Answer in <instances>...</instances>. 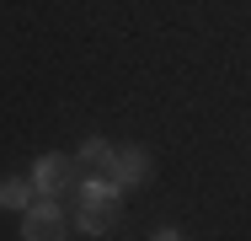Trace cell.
I'll list each match as a JSON object with an SVG mask.
<instances>
[{
	"mask_svg": "<svg viewBox=\"0 0 251 241\" xmlns=\"http://www.w3.org/2000/svg\"><path fill=\"white\" fill-rule=\"evenodd\" d=\"M112 155H118V150H112L107 140H80V150H75V166H101V172H107V166H112Z\"/></svg>",
	"mask_w": 251,
	"mask_h": 241,
	"instance_id": "obj_6",
	"label": "cell"
},
{
	"mask_svg": "<svg viewBox=\"0 0 251 241\" xmlns=\"http://www.w3.org/2000/svg\"><path fill=\"white\" fill-rule=\"evenodd\" d=\"M150 241H182V236H176V231H171V225H166V231H155Z\"/></svg>",
	"mask_w": 251,
	"mask_h": 241,
	"instance_id": "obj_8",
	"label": "cell"
},
{
	"mask_svg": "<svg viewBox=\"0 0 251 241\" xmlns=\"http://www.w3.org/2000/svg\"><path fill=\"white\" fill-rule=\"evenodd\" d=\"M123 188H139V182H150V155L139 150V145H128V150H118L112 155V166H107Z\"/></svg>",
	"mask_w": 251,
	"mask_h": 241,
	"instance_id": "obj_2",
	"label": "cell"
},
{
	"mask_svg": "<svg viewBox=\"0 0 251 241\" xmlns=\"http://www.w3.org/2000/svg\"><path fill=\"white\" fill-rule=\"evenodd\" d=\"M75 220H80V236H107L112 231V209H97V204H80Z\"/></svg>",
	"mask_w": 251,
	"mask_h": 241,
	"instance_id": "obj_5",
	"label": "cell"
},
{
	"mask_svg": "<svg viewBox=\"0 0 251 241\" xmlns=\"http://www.w3.org/2000/svg\"><path fill=\"white\" fill-rule=\"evenodd\" d=\"M123 198V182L107 172V177H80V204H97V209H112Z\"/></svg>",
	"mask_w": 251,
	"mask_h": 241,
	"instance_id": "obj_4",
	"label": "cell"
},
{
	"mask_svg": "<svg viewBox=\"0 0 251 241\" xmlns=\"http://www.w3.org/2000/svg\"><path fill=\"white\" fill-rule=\"evenodd\" d=\"M38 193H32V182H0V209H27Z\"/></svg>",
	"mask_w": 251,
	"mask_h": 241,
	"instance_id": "obj_7",
	"label": "cell"
},
{
	"mask_svg": "<svg viewBox=\"0 0 251 241\" xmlns=\"http://www.w3.org/2000/svg\"><path fill=\"white\" fill-rule=\"evenodd\" d=\"M64 236H70V225H64L59 198L38 193V198L22 209V241H64Z\"/></svg>",
	"mask_w": 251,
	"mask_h": 241,
	"instance_id": "obj_1",
	"label": "cell"
},
{
	"mask_svg": "<svg viewBox=\"0 0 251 241\" xmlns=\"http://www.w3.org/2000/svg\"><path fill=\"white\" fill-rule=\"evenodd\" d=\"M64 172H70V161H64V155H38V161H32V172H27V182H32V193H49V198H59V188H64Z\"/></svg>",
	"mask_w": 251,
	"mask_h": 241,
	"instance_id": "obj_3",
	"label": "cell"
}]
</instances>
